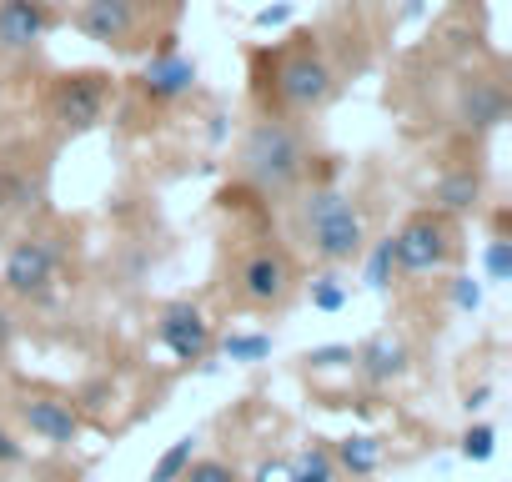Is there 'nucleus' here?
<instances>
[{
  "instance_id": "obj_31",
  "label": "nucleus",
  "mask_w": 512,
  "mask_h": 482,
  "mask_svg": "<svg viewBox=\"0 0 512 482\" xmlns=\"http://www.w3.org/2000/svg\"><path fill=\"white\" fill-rule=\"evenodd\" d=\"M6 201H11V166L0 161V206H6Z\"/></svg>"
},
{
  "instance_id": "obj_20",
  "label": "nucleus",
  "mask_w": 512,
  "mask_h": 482,
  "mask_svg": "<svg viewBox=\"0 0 512 482\" xmlns=\"http://www.w3.org/2000/svg\"><path fill=\"white\" fill-rule=\"evenodd\" d=\"M362 257H367V287H372V292H387V287H392V277H397V262H392V236L372 241V247H367Z\"/></svg>"
},
{
  "instance_id": "obj_7",
  "label": "nucleus",
  "mask_w": 512,
  "mask_h": 482,
  "mask_svg": "<svg viewBox=\"0 0 512 482\" xmlns=\"http://www.w3.org/2000/svg\"><path fill=\"white\" fill-rule=\"evenodd\" d=\"M231 287H236V302L251 307V312H282L297 292L292 252L282 247V241H256V247L236 262Z\"/></svg>"
},
{
  "instance_id": "obj_25",
  "label": "nucleus",
  "mask_w": 512,
  "mask_h": 482,
  "mask_svg": "<svg viewBox=\"0 0 512 482\" xmlns=\"http://www.w3.org/2000/svg\"><path fill=\"white\" fill-rule=\"evenodd\" d=\"M312 372H332V367H352V347H312L302 357Z\"/></svg>"
},
{
  "instance_id": "obj_10",
  "label": "nucleus",
  "mask_w": 512,
  "mask_h": 482,
  "mask_svg": "<svg viewBox=\"0 0 512 482\" xmlns=\"http://www.w3.org/2000/svg\"><path fill=\"white\" fill-rule=\"evenodd\" d=\"M56 21V0H0V56H31Z\"/></svg>"
},
{
  "instance_id": "obj_8",
  "label": "nucleus",
  "mask_w": 512,
  "mask_h": 482,
  "mask_svg": "<svg viewBox=\"0 0 512 482\" xmlns=\"http://www.w3.org/2000/svg\"><path fill=\"white\" fill-rule=\"evenodd\" d=\"M0 282H6L11 297H31L46 302L61 282V241L46 231H26L16 247L6 252V267H0Z\"/></svg>"
},
{
  "instance_id": "obj_22",
  "label": "nucleus",
  "mask_w": 512,
  "mask_h": 482,
  "mask_svg": "<svg viewBox=\"0 0 512 482\" xmlns=\"http://www.w3.org/2000/svg\"><path fill=\"white\" fill-rule=\"evenodd\" d=\"M181 482H241V472L231 462H221V457H191Z\"/></svg>"
},
{
  "instance_id": "obj_5",
  "label": "nucleus",
  "mask_w": 512,
  "mask_h": 482,
  "mask_svg": "<svg viewBox=\"0 0 512 482\" xmlns=\"http://www.w3.org/2000/svg\"><path fill=\"white\" fill-rule=\"evenodd\" d=\"M462 257V231L457 216L437 206H417L397 231H392V262L397 277H442Z\"/></svg>"
},
{
  "instance_id": "obj_17",
  "label": "nucleus",
  "mask_w": 512,
  "mask_h": 482,
  "mask_svg": "<svg viewBox=\"0 0 512 482\" xmlns=\"http://www.w3.org/2000/svg\"><path fill=\"white\" fill-rule=\"evenodd\" d=\"M292 482H337V457L327 442H307L292 462H287Z\"/></svg>"
},
{
  "instance_id": "obj_30",
  "label": "nucleus",
  "mask_w": 512,
  "mask_h": 482,
  "mask_svg": "<svg viewBox=\"0 0 512 482\" xmlns=\"http://www.w3.org/2000/svg\"><path fill=\"white\" fill-rule=\"evenodd\" d=\"M11 337H16V317H11L6 307H0V352L11 347Z\"/></svg>"
},
{
  "instance_id": "obj_6",
  "label": "nucleus",
  "mask_w": 512,
  "mask_h": 482,
  "mask_svg": "<svg viewBox=\"0 0 512 482\" xmlns=\"http://www.w3.org/2000/svg\"><path fill=\"white\" fill-rule=\"evenodd\" d=\"M116 101V76L111 71H61L46 86V116L66 131V136H86L111 116Z\"/></svg>"
},
{
  "instance_id": "obj_21",
  "label": "nucleus",
  "mask_w": 512,
  "mask_h": 482,
  "mask_svg": "<svg viewBox=\"0 0 512 482\" xmlns=\"http://www.w3.org/2000/svg\"><path fill=\"white\" fill-rule=\"evenodd\" d=\"M191 452H196V437H176V442H171V447L156 457V467H151V482H181V472H186Z\"/></svg>"
},
{
  "instance_id": "obj_15",
  "label": "nucleus",
  "mask_w": 512,
  "mask_h": 482,
  "mask_svg": "<svg viewBox=\"0 0 512 482\" xmlns=\"http://www.w3.org/2000/svg\"><path fill=\"white\" fill-rule=\"evenodd\" d=\"M482 171L477 166H447L437 181H432V206L447 211V216H472L482 206Z\"/></svg>"
},
{
  "instance_id": "obj_19",
  "label": "nucleus",
  "mask_w": 512,
  "mask_h": 482,
  "mask_svg": "<svg viewBox=\"0 0 512 482\" xmlns=\"http://www.w3.org/2000/svg\"><path fill=\"white\" fill-rule=\"evenodd\" d=\"M307 297H312V307H317V312H342L352 292H347V282L337 277V267H322V272L307 282Z\"/></svg>"
},
{
  "instance_id": "obj_11",
  "label": "nucleus",
  "mask_w": 512,
  "mask_h": 482,
  "mask_svg": "<svg viewBox=\"0 0 512 482\" xmlns=\"http://www.w3.org/2000/svg\"><path fill=\"white\" fill-rule=\"evenodd\" d=\"M156 342L176 362H201L211 352V322L201 317L196 302H166L161 317H156Z\"/></svg>"
},
{
  "instance_id": "obj_18",
  "label": "nucleus",
  "mask_w": 512,
  "mask_h": 482,
  "mask_svg": "<svg viewBox=\"0 0 512 482\" xmlns=\"http://www.w3.org/2000/svg\"><path fill=\"white\" fill-rule=\"evenodd\" d=\"M221 357H226V362H241V367L267 362V357H272V337H267V332H231V337L221 342Z\"/></svg>"
},
{
  "instance_id": "obj_14",
  "label": "nucleus",
  "mask_w": 512,
  "mask_h": 482,
  "mask_svg": "<svg viewBox=\"0 0 512 482\" xmlns=\"http://www.w3.org/2000/svg\"><path fill=\"white\" fill-rule=\"evenodd\" d=\"M352 367L362 372V382L387 387V382H397V377L407 372V342L392 337V332H377V337H367V342L352 352Z\"/></svg>"
},
{
  "instance_id": "obj_28",
  "label": "nucleus",
  "mask_w": 512,
  "mask_h": 482,
  "mask_svg": "<svg viewBox=\"0 0 512 482\" xmlns=\"http://www.w3.org/2000/svg\"><path fill=\"white\" fill-rule=\"evenodd\" d=\"M251 482H292V472H287V462H282V457H267V462H256Z\"/></svg>"
},
{
  "instance_id": "obj_13",
  "label": "nucleus",
  "mask_w": 512,
  "mask_h": 482,
  "mask_svg": "<svg viewBox=\"0 0 512 482\" xmlns=\"http://www.w3.org/2000/svg\"><path fill=\"white\" fill-rule=\"evenodd\" d=\"M502 116H507V91H502V81H497V76H467L462 91H457V121H462V131L482 136V131L502 126Z\"/></svg>"
},
{
  "instance_id": "obj_27",
  "label": "nucleus",
  "mask_w": 512,
  "mask_h": 482,
  "mask_svg": "<svg viewBox=\"0 0 512 482\" xmlns=\"http://www.w3.org/2000/svg\"><path fill=\"white\" fill-rule=\"evenodd\" d=\"M452 302H457L462 312H477V302H482V287H477L472 277H452Z\"/></svg>"
},
{
  "instance_id": "obj_26",
  "label": "nucleus",
  "mask_w": 512,
  "mask_h": 482,
  "mask_svg": "<svg viewBox=\"0 0 512 482\" xmlns=\"http://www.w3.org/2000/svg\"><path fill=\"white\" fill-rule=\"evenodd\" d=\"M287 21H292V6H287V0H277V6H262V11L251 16L256 31H272V26H287Z\"/></svg>"
},
{
  "instance_id": "obj_23",
  "label": "nucleus",
  "mask_w": 512,
  "mask_h": 482,
  "mask_svg": "<svg viewBox=\"0 0 512 482\" xmlns=\"http://www.w3.org/2000/svg\"><path fill=\"white\" fill-rule=\"evenodd\" d=\"M487 277L492 282H507L512 277V241L507 236H492L487 241Z\"/></svg>"
},
{
  "instance_id": "obj_4",
  "label": "nucleus",
  "mask_w": 512,
  "mask_h": 482,
  "mask_svg": "<svg viewBox=\"0 0 512 482\" xmlns=\"http://www.w3.org/2000/svg\"><path fill=\"white\" fill-rule=\"evenodd\" d=\"M161 11L176 16V0H81L71 26L116 56H136L151 51V41L171 36V21H161Z\"/></svg>"
},
{
  "instance_id": "obj_29",
  "label": "nucleus",
  "mask_w": 512,
  "mask_h": 482,
  "mask_svg": "<svg viewBox=\"0 0 512 482\" xmlns=\"http://www.w3.org/2000/svg\"><path fill=\"white\" fill-rule=\"evenodd\" d=\"M21 457H26V447H21V442L6 432V427H0V467H16Z\"/></svg>"
},
{
  "instance_id": "obj_16",
  "label": "nucleus",
  "mask_w": 512,
  "mask_h": 482,
  "mask_svg": "<svg viewBox=\"0 0 512 482\" xmlns=\"http://www.w3.org/2000/svg\"><path fill=\"white\" fill-rule=\"evenodd\" d=\"M332 457H337V472L372 477V472L387 462V447H382V437H372V432H347V437L332 447Z\"/></svg>"
},
{
  "instance_id": "obj_12",
  "label": "nucleus",
  "mask_w": 512,
  "mask_h": 482,
  "mask_svg": "<svg viewBox=\"0 0 512 482\" xmlns=\"http://www.w3.org/2000/svg\"><path fill=\"white\" fill-rule=\"evenodd\" d=\"M21 422L31 427V437L51 442V447H71L81 437V412L71 397L56 392H26L21 397Z\"/></svg>"
},
{
  "instance_id": "obj_3",
  "label": "nucleus",
  "mask_w": 512,
  "mask_h": 482,
  "mask_svg": "<svg viewBox=\"0 0 512 482\" xmlns=\"http://www.w3.org/2000/svg\"><path fill=\"white\" fill-rule=\"evenodd\" d=\"M292 201H297V231H302L307 252L322 267L342 272V267L362 262V252H367V216H362V206L347 191H337L332 181H312Z\"/></svg>"
},
{
  "instance_id": "obj_9",
  "label": "nucleus",
  "mask_w": 512,
  "mask_h": 482,
  "mask_svg": "<svg viewBox=\"0 0 512 482\" xmlns=\"http://www.w3.org/2000/svg\"><path fill=\"white\" fill-rule=\"evenodd\" d=\"M196 76H201L196 61H191V56H176V31H171V36L156 41L151 61L141 66L136 91H141V101H151V106H171V101H181V96L196 91Z\"/></svg>"
},
{
  "instance_id": "obj_1",
  "label": "nucleus",
  "mask_w": 512,
  "mask_h": 482,
  "mask_svg": "<svg viewBox=\"0 0 512 482\" xmlns=\"http://www.w3.org/2000/svg\"><path fill=\"white\" fill-rule=\"evenodd\" d=\"M251 91L267 116L307 121L322 116L337 96V66L327 61L317 31H292L282 46L251 51Z\"/></svg>"
},
{
  "instance_id": "obj_2",
  "label": "nucleus",
  "mask_w": 512,
  "mask_h": 482,
  "mask_svg": "<svg viewBox=\"0 0 512 482\" xmlns=\"http://www.w3.org/2000/svg\"><path fill=\"white\" fill-rule=\"evenodd\" d=\"M312 176V151L297 121L287 116H256L236 146V181L256 201H292Z\"/></svg>"
},
{
  "instance_id": "obj_24",
  "label": "nucleus",
  "mask_w": 512,
  "mask_h": 482,
  "mask_svg": "<svg viewBox=\"0 0 512 482\" xmlns=\"http://www.w3.org/2000/svg\"><path fill=\"white\" fill-rule=\"evenodd\" d=\"M492 437H497V432H492L487 422L467 427V432H462V457H467V462H487V457H492Z\"/></svg>"
}]
</instances>
